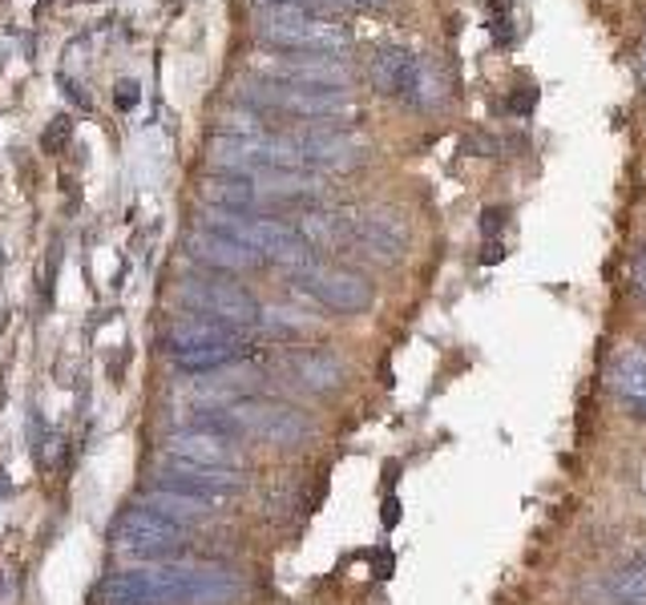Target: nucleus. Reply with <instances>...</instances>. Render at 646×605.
Masks as SVG:
<instances>
[{"instance_id":"nucleus-29","label":"nucleus","mask_w":646,"mask_h":605,"mask_svg":"<svg viewBox=\"0 0 646 605\" xmlns=\"http://www.w3.org/2000/svg\"><path fill=\"white\" fill-rule=\"evenodd\" d=\"M343 4H356V9H384L388 0H343Z\"/></svg>"},{"instance_id":"nucleus-5","label":"nucleus","mask_w":646,"mask_h":605,"mask_svg":"<svg viewBox=\"0 0 646 605\" xmlns=\"http://www.w3.org/2000/svg\"><path fill=\"white\" fill-rule=\"evenodd\" d=\"M295 283H299V291H307L311 299H319L324 307L340 315H360L372 307V283L364 275H356V270L304 263V267L295 270Z\"/></svg>"},{"instance_id":"nucleus-3","label":"nucleus","mask_w":646,"mask_h":605,"mask_svg":"<svg viewBox=\"0 0 646 605\" xmlns=\"http://www.w3.org/2000/svg\"><path fill=\"white\" fill-rule=\"evenodd\" d=\"M239 436H251L258 444H275V448H295L299 441H307V424L295 407L275 404V400H235L223 407Z\"/></svg>"},{"instance_id":"nucleus-17","label":"nucleus","mask_w":646,"mask_h":605,"mask_svg":"<svg viewBox=\"0 0 646 605\" xmlns=\"http://www.w3.org/2000/svg\"><path fill=\"white\" fill-rule=\"evenodd\" d=\"M275 109H292V114L304 117H336L348 114L352 105L343 94H331V89H275Z\"/></svg>"},{"instance_id":"nucleus-12","label":"nucleus","mask_w":646,"mask_h":605,"mask_svg":"<svg viewBox=\"0 0 646 605\" xmlns=\"http://www.w3.org/2000/svg\"><path fill=\"white\" fill-rule=\"evenodd\" d=\"M421 57L416 53H409V49L400 45H388V49H377V57H372V65H368V77H372V85H377L380 94H412L416 89V77H421Z\"/></svg>"},{"instance_id":"nucleus-16","label":"nucleus","mask_w":646,"mask_h":605,"mask_svg":"<svg viewBox=\"0 0 646 605\" xmlns=\"http://www.w3.org/2000/svg\"><path fill=\"white\" fill-rule=\"evenodd\" d=\"M292 372L307 392H336L343 384V363L328 351H299L292 360Z\"/></svg>"},{"instance_id":"nucleus-21","label":"nucleus","mask_w":646,"mask_h":605,"mask_svg":"<svg viewBox=\"0 0 646 605\" xmlns=\"http://www.w3.org/2000/svg\"><path fill=\"white\" fill-rule=\"evenodd\" d=\"M202 199L214 202L219 210H247L258 202V190L251 178H211L202 187Z\"/></svg>"},{"instance_id":"nucleus-14","label":"nucleus","mask_w":646,"mask_h":605,"mask_svg":"<svg viewBox=\"0 0 646 605\" xmlns=\"http://www.w3.org/2000/svg\"><path fill=\"white\" fill-rule=\"evenodd\" d=\"M307 21L311 17H307L304 4H283V0H275V4H267V9L258 12V36L271 41V45L299 49V41L307 33Z\"/></svg>"},{"instance_id":"nucleus-8","label":"nucleus","mask_w":646,"mask_h":605,"mask_svg":"<svg viewBox=\"0 0 646 605\" xmlns=\"http://www.w3.org/2000/svg\"><path fill=\"white\" fill-rule=\"evenodd\" d=\"M352 243L380 263H396L409 246V226L396 210H364L360 219H352Z\"/></svg>"},{"instance_id":"nucleus-6","label":"nucleus","mask_w":646,"mask_h":605,"mask_svg":"<svg viewBox=\"0 0 646 605\" xmlns=\"http://www.w3.org/2000/svg\"><path fill=\"white\" fill-rule=\"evenodd\" d=\"M158 489L187 492V497L219 505V501H235L239 492L247 489V477H243L239 468H206V465H190V460L170 456V460L158 468Z\"/></svg>"},{"instance_id":"nucleus-24","label":"nucleus","mask_w":646,"mask_h":605,"mask_svg":"<svg viewBox=\"0 0 646 605\" xmlns=\"http://www.w3.org/2000/svg\"><path fill=\"white\" fill-rule=\"evenodd\" d=\"M348 45H352V33L331 21H307V33L299 41V49H311V53H343Z\"/></svg>"},{"instance_id":"nucleus-11","label":"nucleus","mask_w":646,"mask_h":605,"mask_svg":"<svg viewBox=\"0 0 646 605\" xmlns=\"http://www.w3.org/2000/svg\"><path fill=\"white\" fill-rule=\"evenodd\" d=\"M295 150L304 162L324 166V170H352L364 162V146L348 134H336V129H307Z\"/></svg>"},{"instance_id":"nucleus-19","label":"nucleus","mask_w":646,"mask_h":605,"mask_svg":"<svg viewBox=\"0 0 646 605\" xmlns=\"http://www.w3.org/2000/svg\"><path fill=\"white\" fill-rule=\"evenodd\" d=\"M146 509L158 512V517H166V521L174 524H199L211 517V501H199V497H187V492H170V489H153L146 492Z\"/></svg>"},{"instance_id":"nucleus-15","label":"nucleus","mask_w":646,"mask_h":605,"mask_svg":"<svg viewBox=\"0 0 646 605\" xmlns=\"http://www.w3.org/2000/svg\"><path fill=\"white\" fill-rule=\"evenodd\" d=\"M279 77L295 82V89H340L348 85V70H343L340 61H328V57H304V61H292V65H279Z\"/></svg>"},{"instance_id":"nucleus-23","label":"nucleus","mask_w":646,"mask_h":605,"mask_svg":"<svg viewBox=\"0 0 646 605\" xmlns=\"http://www.w3.org/2000/svg\"><path fill=\"white\" fill-rule=\"evenodd\" d=\"M243 355V343H219V348H190L178 351L174 363L182 372H214V368H226Z\"/></svg>"},{"instance_id":"nucleus-22","label":"nucleus","mask_w":646,"mask_h":605,"mask_svg":"<svg viewBox=\"0 0 646 605\" xmlns=\"http://www.w3.org/2000/svg\"><path fill=\"white\" fill-rule=\"evenodd\" d=\"M307 246H319V251H331V246L352 243V222H343L340 214H307L304 231H299Z\"/></svg>"},{"instance_id":"nucleus-30","label":"nucleus","mask_w":646,"mask_h":605,"mask_svg":"<svg viewBox=\"0 0 646 605\" xmlns=\"http://www.w3.org/2000/svg\"><path fill=\"white\" fill-rule=\"evenodd\" d=\"M138 102V89L134 85H121V105H134Z\"/></svg>"},{"instance_id":"nucleus-4","label":"nucleus","mask_w":646,"mask_h":605,"mask_svg":"<svg viewBox=\"0 0 646 605\" xmlns=\"http://www.w3.org/2000/svg\"><path fill=\"white\" fill-rule=\"evenodd\" d=\"M114 549L126 553V558L162 561L187 549V529L141 505V509H126L118 517V524H114Z\"/></svg>"},{"instance_id":"nucleus-7","label":"nucleus","mask_w":646,"mask_h":605,"mask_svg":"<svg viewBox=\"0 0 646 605\" xmlns=\"http://www.w3.org/2000/svg\"><path fill=\"white\" fill-rule=\"evenodd\" d=\"M182 302L194 307V311L211 315V319H223V323H258V302L251 299L243 287H231V283H214V279H187L178 287Z\"/></svg>"},{"instance_id":"nucleus-18","label":"nucleus","mask_w":646,"mask_h":605,"mask_svg":"<svg viewBox=\"0 0 646 605\" xmlns=\"http://www.w3.org/2000/svg\"><path fill=\"white\" fill-rule=\"evenodd\" d=\"M258 194H275V199H304V194H319L324 182L316 174H307L304 166H292V170H258L251 174Z\"/></svg>"},{"instance_id":"nucleus-1","label":"nucleus","mask_w":646,"mask_h":605,"mask_svg":"<svg viewBox=\"0 0 646 605\" xmlns=\"http://www.w3.org/2000/svg\"><path fill=\"white\" fill-rule=\"evenodd\" d=\"M239 597V577L219 565H153L109 573L94 605H226Z\"/></svg>"},{"instance_id":"nucleus-28","label":"nucleus","mask_w":646,"mask_h":605,"mask_svg":"<svg viewBox=\"0 0 646 605\" xmlns=\"http://www.w3.org/2000/svg\"><path fill=\"white\" fill-rule=\"evenodd\" d=\"M396 521H400V505H396V497H388V501H384V524L392 529Z\"/></svg>"},{"instance_id":"nucleus-10","label":"nucleus","mask_w":646,"mask_h":605,"mask_svg":"<svg viewBox=\"0 0 646 605\" xmlns=\"http://www.w3.org/2000/svg\"><path fill=\"white\" fill-rule=\"evenodd\" d=\"M187 255L202 267H214V270H255L263 258L251 251V246L235 243V238H226V234H214V231H190L187 234Z\"/></svg>"},{"instance_id":"nucleus-20","label":"nucleus","mask_w":646,"mask_h":605,"mask_svg":"<svg viewBox=\"0 0 646 605\" xmlns=\"http://www.w3.org/2000/svg\"><path fill=\"white\" fill-rule=\"evenodd\" d=\"M614 388L638 407V416H646V348L643 343H635V348H626L623 355H618V363H614Z\"/></svg>"},{"instance_id":"nucleus-13","label":"nucleus","mask_w":646,"mask_h":605,"mask_svg":"<svg viewBox=\"0 0 646 605\" xmlns=\"http://www.w3.org/2000/svg\"><path fill=\"white\" fill-rule=\"evenodd\" d=\"M219 343H243L239 327L223 323V319H187V323H174L166 331V351L170 355L190 348H219Z\"/></svg>"},{"instance_id":"nucleus-25","label":"nucleus","mask_w":646,"mask_h":605,"mask_svg":"<svg viewBox=\"0 0 646 605\" xmlns=\"http://www.w3.org/2000/svg\"><path fill=\"white\" fill-rule=\"evenodd\" d=\"M258 323H267L275 336H299L307 327V315L292 311V307H267V311H258Z\"/></svg>"},{"instance_id":"nucleus-26","label":"nucleus","mask_w":646,"mask_h":605,"mask_svg":"<svg viewBox=\"0 0 646 605\" xmlns=\"http://www.w3.org/2000/svg\"><path fill=\"white\" fill-rule=\"evenodd\" d=\"M489 12H494V33H497V41H509L513 36V12H509V0H489Z\"/></svg>"},{"instance_id":"nucleus-27","label":"nucleus","mask_w":646,"mask_h":605,"mask_svg":"<svg viewBox=\"0 0 646 605\" xmlns=\"http://www.w3.org/2000/svg\"><path fill=\"white\" fill-rule=\"evenodd\" d=\"M501 222H506V210H489V214H485V234H497L501 231Z\"/></svg>"},{"instance_id":"nucleus-9","label":"nucleus","mask_w":646,"mask_h":605,"mask_svg":"<svg viewBox=\"0 0 646 605\" xmlns=\"http://www.w3.org/2000/svg\"><path fill=\"white\" fill-rule=\"evenodd\" d=\"M170 456L178 460H190V465H206V468H243V453H239L231 436H219V432H202V428H190V432H174L170 441H166Z\"/></svg>"},{"instance_id":"nucleus-2","label":"nucleus","mask_w":646,"mask_h":605,"mask_svg":"<svg viewBox=\"0 0 646 605\" xmlns=\"http://www.w3.org/2000/svg\"><path fill=\"white\" fill-rule=\"evenodd\" d=\"M206 219V231L214 234H226V238H235V243L251 246L258 258H279L283 267H304L311 263V246L299 238L295 226L279 219H247V214H239V210H206L202 214Z\"/></svg>"}]
</instances>
